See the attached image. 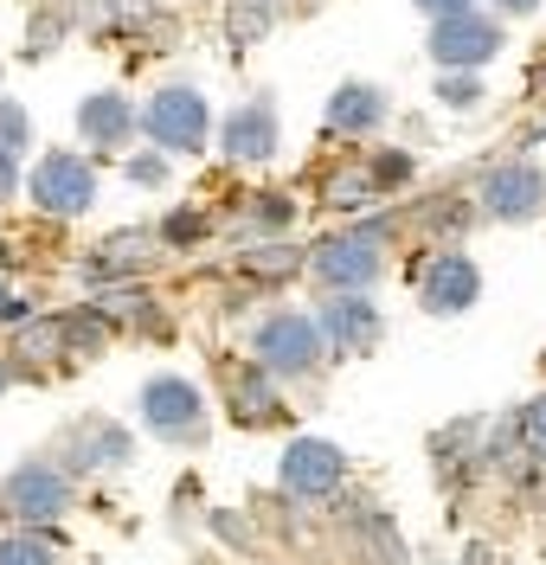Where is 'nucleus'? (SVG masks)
I'll return each mask as SVG.
<instances>
[{
	"label": "nucleus",
	"instance_id": "obj_1",
	"mask_svg": "<svg viewBox=\"0 0 546 565\" xmlns=\"http://www.w3.org/2000/svg\"><path fill=\"white\" fill-rule=\"evenodd\" d=\"M309 277L322 282L328 296H366L373 282L386 277V225L366 218V225L328 232L322 245L309 250Z\"/></svg>",
	"mask_w": 546,
	"mask_h": 565
},
{
	"label": "nucleus",
	"instance_id": "obj_2",
	"mask_svg": "<svg viewBox=\"0 0 546 565\" xmlns=\"http://www.w3.org/2000/svg\"><path fill=\"white\" fill-rule=\"evenodd\" d=\"M251 353H257V366H264L270 380H283V386L309 380L328 360L322 328H315V316H302V309H270V316L251 328Z\"/></svg>",
	"mask_w": 546,
	"mask_h": 565
},
{
	"label": "nucleus",
	"instance_id": "obj_3",
	"mask_svg": "<svg viewBox=\"0 0 546 565\" xmlns=\"http://www.w3.org/2000/svg\"><path fill=\"white\" fill-rule=\"evenodd\" d=\"M142 129H148V141H154V154L186 161V154H206V141H213V109H206V97H200L193 84H161L142 104Z\"/></svg>",
	"mask_w": 546,
	"mask_h": 565
},
{
	"label": "nucleus",
	"instance_id": "obj_4",
	"mask_svg": "<svg viewBox=\"0 0 546 565\" xmlns=\"http://www.w3.org/2000/svg\"><path fill=\"white\" fill-rule=\"evenodd\" d=\"M72 476L58 469V462H20L7 482H0V514L13 521V527H26V533H45V527H58L65 514H72Z\"/></svg>",
	"mask_w": 546,
	"mask_h": 565
},
{
	"label": "nucleus",
	"instance_id": "obj_5",
	"mask_svg": "<svg viewBox=\"0 0 546 565\" xmlns=\"http://www.w3.org/2000/svg\"><path fill=\"white\" fill-rule=\"evenodd\" d=\"M26 200H33L45 218H84V212L97 206V161L77 154V148L39 154L33 174H26Z\"/></svg>",
	"mask_w": 546,
	"mask_h": 565
},
{
	"label": "nucleus",
	"instance_id": "obj_6",
	"mask_svg": "<svg viewBox=\"0 0 546 565\" xmlns=\"http://www.w3.org/2000/svg\"><path fill=\"white\" fill-rule=\"evenodd\" d=\"M142 424H148V437H161V444L200 450L206 444V392L193 380H181V373H154L142 386Z\"/></svg>",
	"mask_w": 546,
	"mask_h": 565
},
{
	"label": "nucleus",
	"instance_id": "obj_7",
	"mask_svg": "<svg viewBox=\"0 0 546 565\" xmlns=\"http://www.w3.org/2000/svg\"><path fill=\"white\" fill-rule=\"evenodd\" d=\"M508 45L502 33V20L495 13H457V20H437L431 33H425V52H431L437 71H457V77H475V71L495 65V52Z\"/></svg>",
	"mask_w": 546,
	"mask_h": 565
},
{
	"label": "nucleus",
	"instance_id": "obj_8",
	"mask_svg": "<svg viewBox=\"0 0 546 565\" xmlns=\"http://www.w3.org/2000/svg\"><path fill=\"white\" fill-rule=\"evenodd\" d=\"M277 482L296 501H334L347 482V450L328 444V437H290L283 457H277Z\"/></svg>",
	"mask_w": 546,
	"mask_h": 565
},
{
	"label": "nucleus",
	"instance_id": "obj_9",
	"mask_svg": "<svg viewBox=\"0 0 546 565\" xmlns=\"http://www.w3.org/2000/svg\"><path fill=\"white\" fill-rule=\"evenodd\" d=\"M315 328H322V348H334V360H354V353L379 348L386 309L373 296H322L315 302Z\"/></svg>",
	"mask_w": 546,
	"mask_h": 565
},
{
	"label": "nucleus",
	"instance_id": "obj_10",
	"mask_svg": "<svg viewBox=\"0 0 546 565\" xmlns=\"http://www.w3.org/2000/svg\"><path fill=\"white\" fill-rule=\"evenodd\" d=\"M482 218H495V225H534L546 212V174L534 161H502V168H489L482 180Z\"/></svg>",
	"mask_w": 546,
	"mask_h": 565
},
{
	"label": "nucleus",
	"instance_id": "obj_11",
	"mask_svg": "<svg viewBox=\"0 0 546 565\" xmlns=\"http://www.w3.org/2000/svg\"><path fill=\"white\" fill-rule=\"evenodd\" d=\"M475 296H482V270H475L470 250H437L431 264H425V277H418V302H425V316L450 321V316H470Z\"/></svg>",
	"mask_w": 546,
	"mask_h": 565
},
{
	"label": "nucleus",
	"instance_id": "obj_12",
	"mask_svg": "<svg viewBox=\"0 0 546 565\" xmlns=\"http://www.w3.org/2000/svg\"><path fill=\"white\" fill-rule=\"evenodd\" d=\"M136 462V437H129V424L116 418H84L65 430V476H109V469H129Z\"/></svg>",
	"mask_w": 546,
	"mask_h": 565
},
{
	"label": "nucleus",
	"instance_id": "obj_13",
	"mask_svg": "<svg viewBox=\"0 0 546 565\" xmlns=\"http://www.w3.org/2000/svg\"><path fill=\"white\" fill-rule=\"evenodd\" d=\"M218 148H225V161H238V168H264L270 154H277V109L270 97H251V104H238L225 122H218Z\"/></svg>",
	"mask_w": 546,
	"mask_h": 565
},
{
	"label": "nucleus",
	"instance_id": "obj_14",
	"mask_svg": "<svg viewBox=\"0 0 546 565\" xmlns=\"http://www.w3.org/2000/svg\"><path fill=\"white\" fill-rule=\"evenodd\" d=\"M386 116H393V97H386L379 84H366V77L334 84V97H328V109H322L328 136H373V129H386Z\"/></svg>",
	"mask_w": 546,
	"mask_h": 565
},
{
	"label": "nucleus",
	"instance_id": "obj_15",
	"mask_svg": "<svg viewBox=\"0 0 546 565\" xmlns=\"http://www.w3.org/2000/svg\"><path fill=\"white\" fill-rule=\"evenodd\" d=\"M142 129V109L129 104L122 90H90L84 104H77V141H90V148H129V136Z\"/></svg>",
	"mask_w": 546,
	"mask_h": 565
},
{
	"label": "nucleus",
	"instance_id": "obj_16",
	"mask_svg": "<svg viewBox=\"0 0 546 565\" xmlns=\"http://www.w3.org/2000/svg\"><path fill=\"white\" fill-rule=\"evenodd\" d=\"M225 405H232V418L238 424H270L277 412H283V392H277V380L264 373V366H225Z\"/></svg>",
	"mask_w": 546,
	"mask_h": 565
},
{
	"label": "nucleus",
	"instance_id": "obj_17",
	"mask_svg": "<svg viewBox=\"0 0 546 565\" xmlns=\"http://www.w3.org/2000/svg\"><path fill=\"white\" fill-rule=\"evenodd\" d=\"M154 232H116V238H104V245L84 257V277L90 282H109V277H136V270H148L154 264Z\"/></svg>",
	"mask_w": 546,
	"mask_h": 565
},
{
	"label": "nucleus",
	"instance_id": "obj_18",
	"mask_svg": "<svg viewBox=\"0 0 546 565\" xmlns=\"http://www.w3.org/2000/svg\"><path fill=\"white\" fill-rule=\"evenodd\" d=\"M0 565H65V553H58V540L52 533H0Z\"/></svg>",
	"mask_w": 546,
	"mask_h": 565
},
{
	"label": "nucleus",
	"instance_id": "obj_19",
	"mask_svg": "<svg viewBox=\"0 0 546 565\" xmlns=\"http://www.w3.org/2000/svg\"><path fill=\"white\" fill-rule=\"evenodd\" d=\"M270 26H277V0H232V7H225L232 45H251V39H264Z\"/></svg>",
	"mask_w": 546,
	"mask_h": 565
},
{
	"label": "nucleus",
	"instance_id": "obj_20",
	"mask_svg": "<svg viewBox=\"0 0 546 565\" xmlns=\"http://www.w3.org/2000/svg\"><path fill=\"white\" fill-rule=\"evenodd\" d=\"M245 270H251V277H296V270H309V257L296 245H257L251 257H245Z\"/></svg>",
	"mask_w": 546,
	"mask_h": 565
},
{
	"label": "nucleus",
	"instance_id": "obj_21",
	"mask_svg": "<svg viewBox=\"0 0 546 565\" xmlns=\"http://www.w3.org/2000/svg\"><path fill=\"white\" fill-rule=\"evenodd\" d=\"M33 148V109L0 97V154H26Z\"/></svg>",
	"mask_w": 546,
	"mask_h": 565
},
{
	"label": "nucleus",
	"instance_id": "obj_22",
	"mask_svg": "<svg viewBox=\"0 0 546 565\" xmlns=\"http://www.w3.org/2000/svg\"><path fill=\"white\" fill-rule=\"evenodd\" d=\"M379 200V186H373V174H341V180H328V206L334 212H361Z\"/></svg>",
	"mask_w": 546,
	"mask_h": 565
},
{
	"label": "nucleus",
	"instance_id": "obj_23",
	"mask_svg": "<svg viewBox=\"0 0 546 565\" xmlns=\"http://www.w3.org/2000/svg\"><path fill=\"white\" fill-rule=\"evenodd\" d=\"M290 218H296L290 193H257V200H251V225H257V232H290Z\"/></svg>",
	"mask_w": 546,
	"mask_h": 565
},
{
	"label": "nucleus",
	"instance_id": "obj_24",
	"mask_svg": "<svg viewBox=\"0 0 546 565\" xmlns=\"http://www.w3.org/2000/svg\"><path fill=\"white\" fill-rule=\"evenodd\" d=\"M58 348H65V321H33L20 334V353L26 360H58Z\"/></svg>",
	"mask_w": 546,
	"mask_h": 565
},
{
	"label": "nucleus",
	"instance_id": "obj_25",
	"mask_svg": "<svg viewBox=\"0 0 546 565\" xmlns=\"http://www.w3.org/2000/svg\"><path fill=\"white\" fill-rule=\"evenodd\" d=\"M437 104H450V109H475V104H482V77H457V71H437Z\"/></svg>",
	"mask_w": 546,
	"mask_h": 565
},
{
	"label": "nucleus",
	"instance_id": "obj_26",
	"mask_svg": "<svg viewBox=\"0 0 546 565\" xmlns=\"http://www.w3.org/2000/svg\"><path fill=\"white\" fill-rule=\"evenodd\" d=\"M200 232H206V218H200L193 206H174L161 225H154V238H161V245H193Z\"/></svg>",
	"mask_w": 546,
	"mask_h": 565
},
{
	"label": "nucleus",
	"instance_id": "obj_27",
	"mask_svg": "<svg viewBox=\"0 0 546 565\" xmlns=\"http://www.w3.org/2000/svg\"><path fill=\"white\" fill-rule=\"evenodd\" d=\"M366 174H373V186H405V180L418 174V161H411L405 148H386V154H373V168H366Z\"/></svg>",
	"mask_w": 546,
	"mask_h": 565
},
{
	"label": "nucleus",
	"instance_id": "obj_28",
	"mask_svg": "<svg viewBox=\"0 0 546 565\" xmlns=\"http://www.w3.org/2000/svg\"><path fill=\"white\" fill-rule=\"evenodd\" d=\"M168 154H122V180L129 186H168Z\"/></svg>",
	"mask_w": 546,
	"mask_h": 565
},
{
	"label": "nucleus",
	"instance_id": "obj_29",
	"mask_svg": "<svg viewBox=\"0 0 546 565\" xmlns=\"http://www.w3.org/2000/svg\"><path fill=\"white\" fill-rule=\"evenodd\" d=\"M65 39V20H52V13H39L33 26H26V52L20 58H52V45Z\"/></svg>",
	"mask_w": 546,
	"mask_h": 565
},
{
	"label": "nucleus",
	"instance_id": "obj_30",
	"mask_svg": "<svg viewBox=\"0 0 546 565\" xmlns=\"http://www.w3.org/2000/svg\"><path fill=\"white\" fill-rule=\"evenodd\" d=\"M521 437H527V450H546V392L521 405Z\"/></svg>",
	"mask_w": 546,
	"mask_h": 565
},
{
	"label": "nucleus",
	"instance_id": "obj_31",
	"mask_svg": "<svg viewBox=\"0 0 546 565\" xmlns=\"http://www.w3.org/2000/svg\"><path fill=\"white\" fill-rule=\"evenodd\" d=\"M26 186V168H20V154H0V206H13V193Z\"/></svg>",
	"mask_w": 546,
	"mask_h": 565
},
{
	"label": "nucleus",
	"instance_id": "obj_32",
	"mask_svg": "<svg viewBox=\"0 0 546 565\" xmlns=\"http://www.w3.org/2000/svg\"><path fill=\"white\" fill-rule=\"evenodd\" d=\"M411 7H418V13H425V20H457V13H475V0H411Z\"/></svg>",
	"mask_w": 546,
	"mask_h": 565
},
{
	"label": "nucleus",
	"instance_id": "obj_33",
	"mask_svg": "<svg viewBox=\"0 0 546 565\" xmlns=\"http://www.w3.org/2000/svg\"><path fill=\"white\" fill-rule=\"evenodd\" d=\"M495 13H508V20H527V13H540L546 0H489Z\"/></svg>",
	"mask_w": 546,
	"mask_h": 565
},
{
	"label": "nucleus",
	"instance_id": "obj_34",
	"mask_svg": "<svg viewBox=\"0 0 546 565\" xmlns=\"http://www.w3.org/2000/svg\"><path fill=\"white\" fill-rule=\"evenodd\" d=\"M7 309H13V289H7V282H0V316H7Z\"/></svg>",
	"mask_w": 546,
	"mask_h": 565
},
{
	"label": "nucleus",
	"instance_id": "obj_35",
	"mask_svg": "<svg viewBox=\"0 0 546 565\" xmlns=\"http://www.w3.org/2000/svg\"><path fill=\"white\" fill-rule=\"evenodd\" d=\"M7 386H13V373H7V360H0V398H7Z\"/></svg>",
	"mask_w": 546,
	"mask_h": 565
},
{
	"label": "nucleus",
	"instance_id": "obj_36",
	"mask_svg": "<svg viewBox=\"0 0 546 565\" xmlns=\"http://www.w3.org/2000/svg\"><path fill=\"white\" fill-rule=\"evenodd\" d=\"M7 264H13V257H7V238H0V270H7Z\"/></svg>",
	"mask_w": 546,
	"mask_h": 565
}]
</instances>
